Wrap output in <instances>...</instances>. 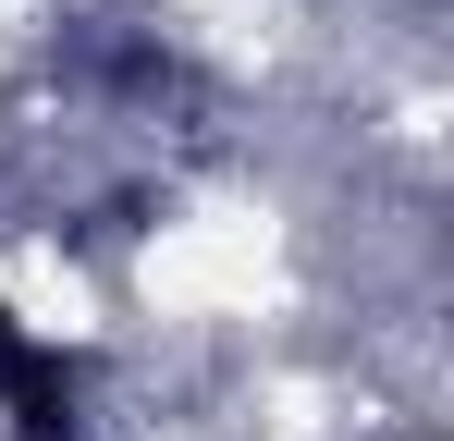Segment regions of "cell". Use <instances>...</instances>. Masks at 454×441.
Masks as SVG:
<instances>
[{
  "mask_svg": "<svg viewBox=\"0 0 454 441\" xmlns=\"http://www.w3.org/2000/svg\"><path fill=\"white\" fill-rule=\"evenodd\" d=\"M0 417L12 441H86V356H62L50 331H0Z\"/></svg>",
  "mask_w": 454,
  "mask_h": 441,
  "instance_id": "obj_1",
  "label": "cell"
},
{
  "mask_svg": "<svg viewBox=\"0 0 454 441\" xmlns=\"http://www.w3.org/2000/svg\"><path fill=\"white\" fill-rule=\"evenodd\" d=\"M0 331H12V306H0Z\"/></svg>",
  "mask_w": 454,
  "mask_h": 441,
  "instance_id": "obj_2",
  "label": "cell"
}]
</instances>
